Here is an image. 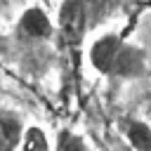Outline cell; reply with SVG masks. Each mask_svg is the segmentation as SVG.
<instances>
[{
    "label": "cell",
    "mask_w": 151,
    "mask_h": 151,
    "mask_svg": "<svg viewBox=\"0 0 151 151\" xmlns=\"http://www.w3.org/2000/svg\"><path fill=\"white\" fill-rule=\"evenodd\" d=\"M87 28L85 0H64L59 7V40L68 50H78Z\"/></svg>",
    "instance_id": "obj_1"
},
{
    "label": "cell",
    "mask_w": 151,
    "mask_h": 151,
    "mask_svg": "<svg viewBox=\"0 0 151 151\" xmlns=\"http://www.w3.org/2000/svg\"><path fill=\"white\" fill-rule=\"evenodd\" d=\"M17 35L24 40H42L52 35V24L50 17L45 14V9L40 7H28L17 24Z\"/></svg>",
    "instance_id": "obj_2"
},
{
    "label": "cell",
    "mask_w": 151,
    "mask_h": 151,
    "mask_svg": "<svg viewBox=\"0 0 151 151\" xmlns=\"http://www.w3.org/2000/svg\"><path fill=\"white\" fill-rule=\"evenodd\" d=\"M144 73V52L139 47H132V45H120L116 59H113V66H111V73L109 76H118V78H139Z\"/></svg>",
    "instance_id": "obj_3"
},
{
    "label": "cell",
    "mask_w": 151,
    "mask_h": 151,
    "mask_svg": "<svg viewBox=\"0 0 151 151\" xmlns=\"http://www.w3.org/2000/svg\"><path fill=\"white\" fill-rule=\"evenodd\" d=\"M120 45H123V38L120 35H116V33H106V35H101L94 45H92V50H90V61H92V66L99 71V73H111V66H113V59H116V54H118V50H120Z\"/></svg>",
    "instance_id": "obj_4"
},
{
    "label": "cell",
    "mask_w": 151,
    "mask_h": 151,
    "mask_svg": "<svg viewBox=\"0 0 151 151\" xmlns=\"http://www.w3.org/2000/svg\"><path fill=\"white\" fill-rule=\"evenodd\" d=\"M24 139L21 120L12 113H0V151H17Z\"/></svg>",
    "instance_id": "obj_5"
},
{
    "label": "cell",
    "mask_w": 151,
    "mask_h": 151,
    "mask_svg": "<svg viewBox=\"0 0 151 151\" xmlns=\"http://www.w3.org/2000/svg\"><path fill=\"white\" fill-rule=\"evenodd\" d=\"M125 137L134 151H151V127L142 120H130L125 125Z\"/></svg>",
    "instance_id": "obj_6"
},
{
    "label": "cell",
    "mask_w": 151,
    "mask_h": 151,
    "mask_svg": "<svg viewBox=\"0 0 151 151\" xmlns=\"http://www.w3.org/2000/svg\"><path fill=\"white\" fill-rule=\"evenodd\" d=\"M21 151H50V142L40 127H26L21 139Z\"/></svg>",
    "instance_id": "obj_7"
},
{
    "label": "cell",
    "mask_w": 151,
    "mask_h": 151,
    "mask_svg": "<svg viewBox=\"0 0 151 151\" xmlns=\"http://www.w3.org/2000/svg\"><path fill=\"white\" fill-rule=\"evenodd\" d=\"M57 151H87V146H85V142H83L78 134H73V132L64 130V132L59 134Z\"/></svg>",
    "instance_id": "obj_8"
}]
</instances>
